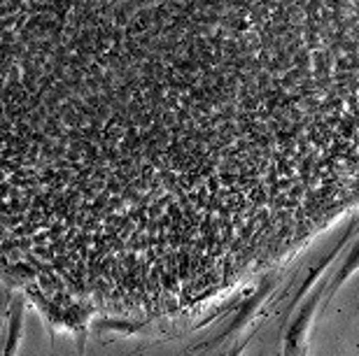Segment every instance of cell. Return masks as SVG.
<instances>
[{
    "instance_id": "cell-1",
    "label": "cell",
    "mask_w": 359,
    "mask_h": 356,
    "mask_svg": "<svg viewBox=\"0 0 359 356\" xmlns=\"http://www.w3.org/2000/svg\"><path fill=\"white\" fill-rule=\"evenodd\" d=\"M359 196V0H0V235L194 291Z\"/></svg>"
}]
</instances>
